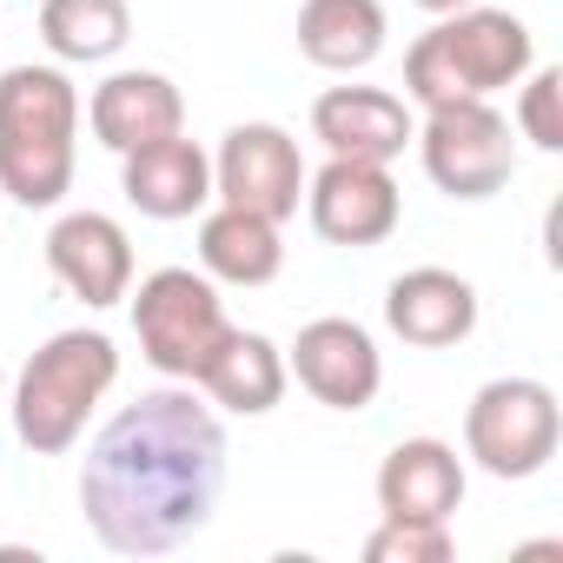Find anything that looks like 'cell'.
<instances>
[{
	"label": "cell",
	"mask_w": 563,
	"mask_h": 563,
	"mask_svg": "<svg viewBox=\"0 0 563 563\" xmlns=\"http://www.w3.org/2000/svg\"><path fill=\"white\" fill-rule=\"evenodd\" d=\"M133 299V332H140V352L159 378H179V385H199L206 358L219 352V339L232 332L225 319V299L206 272L192 265H159L140 278Z\"/></svg>",
	"instance_id": "obj_5"
},
{
	"label": "cell",
	"mask_w": 563,
	"mask_h": 563,
	"mask_svg": "<svg viewBox=\"0 0 563 563\" xmlns=\"http://www.w3.org/2000/svg\"><path fill=\"white\" fill-rule=\"evenodd\" d=\"M286 385H292L286 352H278L265 332H239V325L219 339V352H212L206 372H199L206 405H219V411H232V418H265V411H278Z\"/></svg>",
	"instance_id": "obj_18"
},
{
	"label": "cell",
	"mask_w": 563,
	"mask_h": 563,
	"mask_svg": "<svg viewBox=\"0 0 563 563\" xmlns=\"http://www.w3.org/2000/svg\"><path fill=\"white\" fill-rule=\"evenodd\" d=\"M120 192L140 219H159V225L192 219L212 206V153L186 133L133 146V153H120Z\"/></svg>",
	"instance_id": "obj_12"
},
{
	"label": "cell",
	"mask_w": 563,
	"mask_h": 563,
	"mask_svg": "<svg viewBox=\"0 0 563 563\" xmlns=\"http://www.w3.org/2000/svg\"><path fill=\"white\" fill-rule=\"evenodd\" d=\"M278 265H286L278 219L225 206V199L199 212V272L212 278V286H272Z\"/></svg>",
	"instance_id": "obj_17"
},
{
	"label": "cell",
	"mask_w": 563,
	"mask_h": 563,
	"mask_svg": "<svg viewBox=\"0 0 563 563\" xmlns=\"http://www.w3.org/2000/svg\"><path fill=\"white\" fill-rule=\"evenodd\" d=\"M464 504V457L444 438H405L378 464V510L411 523H451Z\"/></svg>",
	"instance_id": "obj_16"
},
{
	"label": "cell",
	"mask_w": 563,
	"mask_h": 563,
	"mask_svg": "<svg viewBox=\"0 0 563 563\" xmlns=\"http://www.w3.org/2000/svg\"><path fill=\"white\" fill-rule=\"evenodd\" d=\"M47 272L80 306L107 312V306H120L133 292V239H126L120 219H107L93 206L87 212H60L54 232H47Z\"/></svg>",
	"instance_id": "obj_11"
},
{
	"label": "cell",
	"mask_w": 563,
	"mask_h": 563,
	"mask_svg": "<svg viewBox=\"0 0 563 563\" xmlns=\"http://www.w3.org/2000/svg\"><path fill=\"white\" fill-rule=\"evenodd\" d=\"M411 8H424V14L438 21V14H457V8H471V0H411Z\"/></svg>",
	"instance_id": "obj_23"
},
{
	"label": "cell",
	"mask_w": 563,
	"mask_h": 563,
	"mask_svg": "<svg viewBox=\"0 0 563 563\" xmlns=\"http://www.w3.org/2000/svg\"><path fill=\"white\" fill-rule=\"evenodd\" d=\"M306 219L325 245H345V252H365V245H385L405 219V199H398V179L391 166L378 159H325L312 179H306Z\"/></svg>",
	"instance_id": "obj_9"
},
{
	"label": "cell",
	"mask_w": 563,
	"mask_h": 563,
	"mask_svg": "<svg viewBox=\"0 0 563 563\" xmlns=\"http://www.w3.org/2000/svg\"><path fill=\"white\" fill-rule=\"evenodd\" d=\"M385 325L418 352H451L477 332V286L444 265H411L385 286Z\"/></svg>",
	"instance_id": "obj_13"
},
{
	"label": "cell",
	"mask_w": 563,
	"mask_h": 563,
	"mask_svg": "<svg viewBox=\"0 0 563 563\" xmlns=\"http://www.w3.org/2000/svg\"><path fill=\"white\" fill-rule=\"evenodd\" d=\"M411 133H418L411 107L398 93H385V87H325L312 100V140L325 153H339V159H378V166H391L411 146Z\"/></svg>",
	"instance_id": "obj_14"
},
{
	"label": "cell",
	"mask_w": 563,
	"mask_h": 563,
	"mask_svg": "<svg viewBox=\"0 0 563 563\" xmlns=\"http://www.w3.org/2000/svg\"><path fill=\"white\" fill-rule=\"evenodd\" d=\"M113 378H120V345H113L107 332H87V325L54 332V339L21 365L14 398H8L21 444H27L34 457L74 451L80 431H87V418H93L100 398L113 391Z\"/></svg>",
	"instance_id": "obj_4"
},
{
	"label": "cell",
	"mask_w": 563,
	"mask_h": 563,
	"mask_svg": "<svg viewBox=\"0 0 563 563\" xmlns=\"http://www.w3.org/2000/svg\"><path fill=\"white\" fill-rule=\"evenodd\" d=\"M87 126L107 153H133V146H153L166 133H186V100L166 74L153 67H120L93 87L87 100Z\"/></svg>",
	"instance_id": "obj_15"
},
{
	"label": "cell",
	"mask_w": 563,
	"mask_h": 563,
	"mask_svg": "<svg viewBox=\"0 0 563 563\" xmlns=\"http://www.w3.org/2000/svg\"><path fill=\"white\" fill-rule=\"evenodd\" d=\"M537 67V41L510 8H457L438 14L411 54H405V93L418 107H451V100H490L517 87Z\"/></svg>",
	"instance_id": "obj_3"
},
{
	"label": "cell",
	"mask_w": 563,
	"mask_h": 563,
	"mask_svg": "<svg viewBox=\"0 0 563 563\" xmlns=\"http://www.w3.org/2000/svg\"><path fill=\"white\" fill-rule=\"evenodd\" d=\"M225 490V424L192 385H159L120 405L80 464L87 530L113 556H166L192 543Z\"/></svg>",
	"instance_id": "obj_1"
},
{
	"label": "cell",
	"mask_w": 563,
	"mask_h": 563,
	"mask_svg": "<svg viewBox=\"0 0 563 563\" xmlns=\"http://www.w3.org/2000/svg\"><path fill=\"white\" fill-rule=\"evenodd\" d=\"M418 159H424V179L444 192V199H497L517 173V133L510 120L490 107V100H451V107H424L418 133H411Z\"/></svg>",
	"instance_id": "obj_7"
},
{
	"label": "cell",
	"mask_w": 563,
	"mask_h": 563,
	"mask_svg": "<svg viewBox=\"0 0 563 563\" xmlns=\"http://www.w3.org/2000/svg\"><path fill=\"white\" fill-rule=\"evenodd\" d=\"M80 166V87L60 67L0 74V192L27 212H47L74 192Z\"/></svg>",
	"instance_id": "obj_2"
},
{
	"label": "cell",
	"mask_w": 563,
	"mask_h": 563,
	"mask_svg": "<svg viewBox=\"0 0 563 563\" xmlns=\"http://www.w3.org/2000/svg\"><path fill=\"white\" fill-rule=\"evenodd\" d=\"M0 405H8V378H0Z\"/></svg>",
	"instance_id": "obj_24"
},
{
	"label": "cell",
	"mask_w": 563,
	"mask_h": 563,
	"mask_svg": "<svg viewBox=\"0 0 563 563\" xmlns=\"http://www.w3.org/2000/svg\"><path fill=\"white\" fill-rule=\"evenodd\" d=\"M556 438H563V411L543 378H490L464 405V457L497 484L537 477L556 457Z\"/></svg>",
	"instance_id": "obj_6"
},
{
	"label": "cell",
	"mask_w": 563,
	"mask_h": 563,
	"mask_svg": "<svg viewBox=\"0 0 563 563\" xmlns=\"http://www.w3.org/2000/svg\"><path fill=\"white\" fill-rule=\"evenodd\" d=\"M286 372L325 405V411H365L385 385V358L372 345V332L358 319H312L299 325L292 352H286Z\"/></svg>",
	"instance_id": "obj_10"
},
{
	"label": "cell",
	"mask_w": 563,
	"mask_h": 563,
	"mask_svg": "<svg viewBox=\"0 0 563 563\" xmlns=\"http://www.w3.org/2000/svg\"><path fill=\"white\" fill-rule=\"evenodd\" d=\"M212 199L225 206H245V212H265L286 225L306 199V159H299V140L272 120H245L219 140L212 153Z\"/></svg>",
	"instance_id": "obj_8"
},
{
	"label": "cell",
	"mask_w": 563,
	"mask_h": 563,
	"mask_svg": "<svg viewBox=\"0 0 563 563\" xmlns=\"http://www.w3.org/2000/svg\"><path fill=\"white\" fill-rule=\"evenodd\" d=\"M41 41L67 67H100L133 41L126 0H41Z\"/></svg>",
	"instance_id": "obj_20"
},
{
	"label": "cell",
	"mask_w": 563,
	"mask_h": 563,
	"mask_svg": "<svg viewBox=\"0 0 563 563\" xmlns=\"http://www.w3.org/2000/svg\"><path fill=\"white\" fill-rule=\"evenodd\" d=\"M556 100H563V74H556V67H530V74L517 80V120H510V133L530 140L537 153H563Z\"/></svg>",
	"instance_id": "obj_22"
},
{
	"label": "cell",
	"mask_w": 563,
	"mask_h": 563,
	"mask_svg": "<svg viewBox=\"0 0 563 563\" xmlns=\"http://www.w3.org/2000/svg\"><path fill=\"white\" fill-rule=\"evenodd\" d=\"M385 0H306L299 8V54L319 74H365L385 54Z\"/></svg>",
	"instance_id": "obj_19"
},
{
	"label": "cell",
	"mask_w": 563,
	"mask_h": 563,
	"mask_svg": "<svg viewBox=\"0 0 563 563\" xmlns=\"http://www.w3.org/2000/svg\"><path fill=\"white\" fill-rule=\"evenodd\" d=\"M457 537L451 523H411V517H378L365 537V563H451Z\"/></svg>",
	"instance_id": "obj_21"
}]
</instances>
